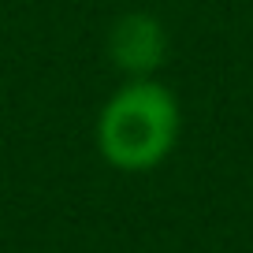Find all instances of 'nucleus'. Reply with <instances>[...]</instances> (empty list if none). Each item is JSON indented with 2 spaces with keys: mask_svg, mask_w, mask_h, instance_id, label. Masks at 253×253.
Segmentation results:
<instances>
[{
  "mask_svg": "<svg viewBox=\"0 0 253 253\" xmlns=\"http://www.w3.org/2000/svg\"><path fill=\"white\" fill-rule=\"evenodd\" d=\"M179 130L182 112L171 89L157 79H130L101 104L97 153L116 171H153L179 145Z\"/></svg>",
  "mask_w": 253,
  "mask_h": 253,
  "instance_id": "f257e3e1",
  "label": "nucleus"
},
{
  "mask_svg": "<svg viewBox=\"0 0 253 253\" xmlns=\"http://www.w3.org/2000/svg\"><path fill=\"white\" fill-rule=\"evenodd\" d=\"M108 56L130 79H153L168 60V30L149 11H126L108 30Z\"/></svg>",
  "mask_w": 253,
  "mask_h": 253,
  "instance_id": "f03ea898",
  "label": "nucleus"
}]
</instances>
